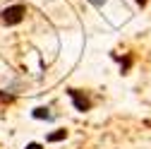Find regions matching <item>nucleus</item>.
Segmentation results:
<instances>
[{
	"label": "nucleus",
	"mask_w": 151,
	"mask_h": 149,
	"mask_svg": "<svg viewBox=\"0 0 151 149\" xmlns=\"http://www.w3.org/2000/svg\"><path fill=\"white\" fill-rule=\"evenodd\" d=\"M89 3H91L93 7H103V5H106V0H89Z\"/></svg>",
	"instance_id": "obj_7"
},
{
	"label": "nucleus",
	"mask_w": 151,
	"mask_h": 149,
	"mask_svg": "<svg viewBox=\"0 0 151 149\" xmlns=\"http://www.w3.org/2000/svg\"><path fill=\"white\" fill-rule=\"evenodd\" d=\"M137 5H142V7H144V5H146V0H137Z\"/></svg>",
	"instance_id": "obj_8"
},
{
	"label": "nucleus",
	"mask_w": 151,
	"mask_h": 149,
	"mask_svg": "<svg viewBox=\"0 0 151 149\" xmlns=\"http://www.w3.org/2000/svg\"><path fill=\"white\" fill-rule=\"evenodd\" d=\"M67 94H70V99H72L74 108H77L79 113H86V111H91V108H93V99H91L89 94H84L82 89H67Z\"/></svg>",
	"instance_id": "obj_2"
},
{
	"label": "nucleus",
	"mask_w": 151,
	"mask_h": 149,
	"mask_svg": "<svg viewBox=\"0 0 151 149\" xmlns=\"http://www.w3.org/2000/svg\"><path fill=\"white\" fill-rule=\"evenodd\" d=\"M31 118H36V120H55V116L50 113V108H46V106H36L31 111Z\"/></svg>",
	"instance_id": "obj_3"
},
{
	"label": "nucleus",
	"mask_w": 151,
	"mask_h": 149,
	"mask_svg": "<svg viewBox=\"0 0 151 149\" xmlns=\"http://www.w3.org/2000/svg\"><path fill=\"white\" fill-rule=\"evenodd\" d=\"M24 14H27V7L22 3H17V5H10L5 7L3 12H0V24H5V27H14V24H19L24 20Z\"/></svg>",
	"instance_id": "obj_1"
},
{
	"label": "nucleus",
	"mask_w": 151,
	"mask_h": 149,
	"mask_svg": "<svg viewBox=\"0 0 151 149\" xmlns=\"http://www.w3.org/2000/svg\"><path fill=\"white\" fill-rule=\"evenodd\" d=\"M65 137H67V130H55V132H50L46 140H48V142H60V140H65Z\"/></svg>",
	"instance_id": "obj_5"
},
{
	"label": "nucleus",
	"mask_w": 151,
	"mask_h": 149,
	"mask_svg": "<svg viewBox=\"0 0 151 149\" xmlns=\"http://www.w3.org/2000/svg\"><path fill=\"white\" fill-rule=\"evenodd\" d=\"M24 149H43V144H39V142H29Z\"/></svg>",
	"instance_id": "obj_6"
},
{
	"label": "nucleus",
	"mask_w": 151,
	"mask_h": 149,
	"mask_svg": "<svg viewBox=\"0 0 151 149\" xmlns=\"http://www.w3.org/2000/svg\"><path fill=\"white\" fill-rule=\"evenodd\" d=\"M115 60L120 63V72H122V74H127V72H129V67H132V55H125V58H118V55H115Z\"/></svg>",
	"instance_id": "obj_4"
}]
</instances>
